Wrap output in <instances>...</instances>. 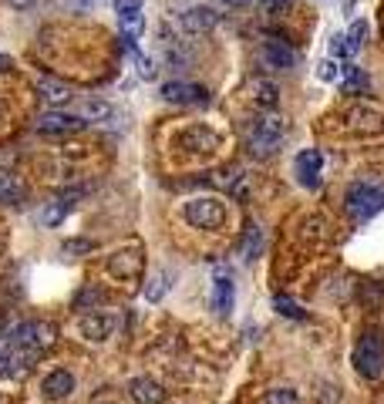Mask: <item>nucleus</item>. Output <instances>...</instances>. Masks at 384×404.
I'll list each match as a JSON object with an SVG mask.
<instances>
[{
	"label": "nucleus",
	"mask_w": 384,
	"mask_h": 404,
	"mask_svg": "<svg viewBox=\"0 0 384 404\" xmlns=\"http://www.w3.org/2000/svg\"><path fill=\"white\" fill-rule=\"evenodd\" d=\"M162 98L169 104H205L209 91L203 84H192V81H165L162 84Z\"/></svg>",
	"instance_id": "1a4fd4ad"
},
{
	"label": "nucleus",
	"mask_w": 384,
	"mask_h": 404,
	"mask_svg": "<svg viewBox=\"0 0 384 404\" xmlns=\"http://www.w3.org/2000/svg\"><path fill=\"white\" fill-rule=\"evenodd\" d=\"M0 374H7V347H0Z\"/></svg>",
	"instance_id": "4c0bfd02"
},
{
	"label": "nucleus",
	"mask_w": 384,
	"mask_h": 404,
	"mask_svg": "<svg viewBox=\"0 0 384 404\" xmlns=\"http://www.w3.org/2000/svg\"><path fill=\"white\" fill-rule=\"evenodd\" d=\"M354 364L367 380H378L384 374V337L378 330L360 337V344L354 347Z\"/></svg>",
	"instance_id": "20e7f679"
},
{
	"label": "nucleus",
	"mask_w": 384,
	"mask_h": 404,
	"mask_svg": "<svg viewBox=\"0 0 384 404\" xmlns=\"http://www.w3.org/2000/svg\"><path fill=\"white\" fill-rule=\"evenodd\" d=\"M263 3V10H270V14H286V7H290V0H259Z\"/></svg>",
	"instance_id": "f704fd0d"
},
{
	"label": "nucleus",
	"mask_w": 384,
	"mask_h": 404,
	"mask_svg": "<svg viewBox=\"0 0 384 404\" xmlns=\"http://www.w3.org/2000/svg\"><path fill=\"white\" fill-rule=\"evenodd\" d=\"M286 138V122L280 115H259L256 122L246 128V145L253 155H273Z\"/></svg>",
	"instance_id": "f257e3e1"
},
{
	"label": "nucleus",
	"mask_w": 384,
	"mask_h": 404,
	"mask_svg": "<svg viewBox=\"0 0 384 404\" xmlns=\"http://www.w3.org/2000/svg\"><path fill=\"white\" fill-rule=\"evenodd\" d=\"M250 91H253V101L256 104H277V84H270V81H253L250 84Z\"/></svg>",
	"instance_id": "b1692460"
},
{
	"label": "nucleus",
	"mask_w": 384,
	"mask_h": 404,
	"mask_svg": "<svg viewBox=\"0 0 384 404\" xmlns=\"http://www.w3.org/2000/svg\"><path fill=\"white\" fill-rule=\"evenodd\" d=\"M169 279H172V273L169 270H158V273H152V279H149V286H145V300H162L165 293H169Z\"/></svg>",
	"instance_id": "4be33fe9"
},
{
	"label": "nucleus",
	"mask_w": 384,
	"mask_h": 404,
	"mask_svg": "<svg viewBox=\"0 0 384 404\" xmlns=\"http://www.w3.org/2000/svg\"><path fill=\"white\" fill-rule=\"evenodd\" d=\"M7 68H14V61H10L7 54H0V71H7Z\"/></svg>",
	"instance_id": "58836bf2"
},
{
	"label": "nucleus",
	"mask_w": 384,
	"mask_h": 404,
	"mask_svg": "<svg viewBox=\"0 0 384 404\" xmlns=\"http://www.w3.org/2000/svg\"><path fill=\"white\" fill-rule=\"evenodd\" d=\"M263 246V236H259V229L250 226V236H246V246H243V259H256V252Z\"/></svg>",
	"instance_id": "cd10ccee"
},
{
	"label": "nucleus",
	"mask_w": 384,
	"mask_h": 404,
	"mask_svg": "<svg viewBox=\"0 0 384 404\" xmlns=\"http://www.w3.org/2000/svg\"><path fill=\"white\" fill-rule=\"evenodd\" d=\"M128 394L135 404H162L165 401V387L155 378H131L128 380Z\"/></svg>",
	"instance_id": "4468645a"
},
{
	"label": "nucleus",
	"mask_w": 384,
	"mask_h": 404,
	"mask_svg": "<svg viewBox=\"0 0 384 404\" xmlns=\"http://www.w3.org/2000/svg\"><path fill=\"white\" fill-rule=\"evenodd\" d=\"M91 3H102V0H91Z\"/></svg>",
	"instance_id": "79ce46f5"
},
{
	"label": "nucleus",
	"mask_w": 384,
	"mask_h": 404,
	"mask_svg": "<svg viewBox=\"0 0 384 404\" xmlns=\"http://www.w3.org/2000/svg\"><path fill=\"white\" fill-rule=\"evenodd\" d=\"M77 387V380L71 371H64V367H57V371H51L48 378L41 380V394L48 398V401H64L71 391Z\"/></svg>",
	"instance_id": "ddd939ff"
},
{
	"label": "nucleus",
	"mask_w": 384,
	"mask_h": 404,
	"mask_svg": "<svg viewBox=\"0 0 384 404\" xmlns=\"http://www.w3.org/2000/svg\"><path fill=\"white\" fill-rule=\"evenodd\" d=\"M182 216L192 229H219L226 223V205L216 196H196L182 205Z\"/></svg>",
	"instance_id": "7ed1b4c3"
},
{
	"label": "nucleus",
	"mask_w": 384,
	"mask_h": 404,
	"mask_svg": "<svg viewBox=\"0 0 384 404\" xmlns=\"http://www.w3.org/2000/svg\"><path fill=\"white\" fill-rule=\"evenodd\" d=\"M104 300V293L98 286H84L81 293L75 297V310H84V313H91V310H98V303Z\"/></svg>",
	"instance_id": "5701e85b"
},
{
	"label": "nucleus",
	"mask_w": 384,
	"mask_h": 404,
	"mask_svg": "<svg viewBox=\"0 0 384 404\" xmlns=\"http://www.w3.org/2000/svg\"><path fill=\"white\" fill-rule=\"evenodd\" d=\"M266 404H300V394L293 387H273L266 391Z\"/></svg>",
	"instance_id": "393cba45"
},
{
	"label": "nucleus",
	"mask_w": 384,
	"mask_h": 404,
	"mask_svg": "<svg viewBox=\"0 0 384 404\" xmlns=\"http://www.w3.org/2000/svg\"><path fill=\"white\" fill-rule=\"evenodd\" d=\"M347 54H351L347 34H333V37H331V61H333V57H340V61H344Z\"/></svg>",
	"instance_id": "c85d7f7f"
},
{
	"label": "nucleus",
	"mask_w": 384,
	"mask_h": 404,
	"mask_svg": "<svg viewBox=\"0 0 384 404\" xmlns=\"http://www.w3.org/2000/svg\"><path fill=\"white\" fill-rule=\"evenodd\" d=\"M54 340H57V330L48 320H27V324H17L10 330V347H21V351L34 354V357L51 351Z\"/></svg>",
	"instance_id": "f03ea898"
},
{
	"label": "nucleus",
	"mask_w": 384,
	"mask_h": 404,
	"mask_svg": "<svg viewBox=\"0 0 384 404\" xmlns=\"http://www.w3.org/2000/svg\"><path fill=\"white\" fill-rule=\"evenodd\" d=\"M226 3H250V0H226Z\"/></svg>",
	"instance_id": "a19ab883"
},
{
	"label": "nucleus",
	"mask_w": 384,
	"mask_h": 404,
	"mask_svg": "<svg viewBox=\"0 0 384 404\" xmlns=\"http://www.w3.org/2000/svg\"><path fill=\"white\" fill-rule=\"evenodd\" d=\"M104 404H108V401H104Z\"/></svg>",
	"instance_id": "37998d69"
},
{
	"label": "nucleus",
	"mask_w": 384,
	"mask_h": 404,
	"mask_svg": "<svg viewBox=\"0 0 384 404\" xmlns=\"http://www.w3.org/2000/svg\"><path fill=\"white\" fill-rule=\"evenodd\" d=\"M259 61H263V68H270V71H286V68L297 64V50L290 48V44H283V41H266V44L259 48Z\"/></svg>",
	"instance_id": "9b49d317"
},
{
	"label": "nucleus",
	"mask_w": 384,
	"mask_h": 404,
	"mask_svg": "<svg viewBox=\"0 0 384 404\" xmlns=\"http://www.w3.org/2000/svg\"><path fill=\"white\" fill-rule=\"evenodd\" d=\"M142 3H145V0H115V14H118V17L142 14Z\"/></svg>",
	"instance_id": "c756f323"
},
{
	"label": "nucleus",
	"mask_w": 384,
	"mask_h": 404,
	"mask_svg": "<svg viewBox=\"0 0 384 404\" xmlns=\"http://www.w3.org/2000/svg\"><path fill=\"white\" fill-rule=\"evenodd\" d=\"M216 21H219V14H216L212 7H205V3H192L189 10L179 14L182 30H189V34H205V30L216 27Z\"/></svg>",
	"instance_id": "f8f14e48"
},
{
	"label": "nucleus",
	"mask_w": 384,
	"mask_h": 404,
	"mask_svg": "<svg viewBox=\"0 0 384 404\" xmlns=\"http://www.w3.org/2000/svg\"><path fill=\"white\" fill-rule=\"evenodd\" d=\"M320 77H324V81H340V68H337V61H324V64H320Z\"/></svg>",
	"instance_id": "72a5a7b5"
},
{
	"label": "nucleus",
	"mask_w": 384,
	"mask_h": 404,
	"mask_svg": "<svg viewBox=\"0 0 384 404\" xmlns=\"http://www.w3.org/2000/svg\"><path fill=\"white\" fill-rule=\"evenodd\" d=\"M115 327H118V320L108 313V310H91V313H81V324H77V330H81V337L84 340H108L111 333H115Z\"/></svg>",
	"instance_id": "0eeeda50"
},
{
	"label": "nucleus",
	"mask_w": 384,
	"mask_h": 404,
	"mask_svg": "<svg viewBox=\"0 0 384 404\" xmlns=\"http://www.w3.org/2000/svg\"><path fill=\"white\" fill-rule=\"evenodd\" d=\"M320 169H324L320 149H304L297 155V176H300L304 185H317V182H320Z\"/></svg>",
	"instance_id": "f3484780"
},
{
	"label": "nucleus",
	"mask_w": 384,
	"mask_h": 404,
	"mask_svg": "<svg viewBox=\"0 0 384 404\" xmlns=\"http://www.w3.org/2000/svg\"><path fill=\"white\" fill-rule=\"evenodd\" d=\"M37 95L44 98V104H51V108H61L64 101L75 98V91H71V84H64V81H57V77H37Z\"/></svg>",
	"instance_id": "dca6fc26"
},
{
	"label": "nucleus",
	"mask_w": 384,
	"mask_h": 404,
	"mask_svg": "<svg viewBox=\"0 0 384 404\" xmlns=\"http://www.w3.org/2000/svg\"><path fill=\"white\" fill-rule=\"evenodd\" d=\"M273 306H277V313H283V317H293V320H304V310H300L297 303L290 300V297H273Z\"/></svg>",
	"instance_id": "a878e982"
},
{
	"label": "nucleus",
	"mask_w": 384,
	"mask_h": 404,
	"mask_svg": "<svg viewBox=\"0 0 384 404\" xmlns=\"http://www.w3.org/2000/svg\"><path fill=\"white\" fill-rule=\"evenodd\" d=\"M179 149L185 152H212V149H219V131L216 128H209V125H189V128H182L179 131Z\"/></svg>",
	"instance_id": "6e6552de"
},
{
	"label": "nucleus",
	"mask_w": 384,
	"mask_h": 404,
	"mask_svg": "<svg viewBox=\"0 0 384 404\" xmlns=\"http://www.w3.org/2000/svg\"><path fill=\"white\" fill-rule=\"evenodd\" d=\"M232 297H236V290H232V279L226 273H219V277L212 279V293H209V303H212V310L219 313V317H226L232 310Z\"/></svg>",
	"instance_id": "a211bd4d"
},
{
	"label": "nucleus",
	"mask_w": 384,
	"mask_h": 404,
	"mask_svg": "<svg viewBox=\"0 0 384 404\" xmlns=\"http://www.w3.org/2000/svg\"><path fill=\"white\" fill-rule=\"evenodd\" d=\"M0 404H10V398H7V394H3V391H0Z\"/></svg>",
	"instance_id": "ea45409f"
},
{
	"label": "nucleus",
	"mask_w": 384,
	"mask_h": 404,
	"mask_svg": "<svg viewBox=\"0 0 384 404\" xmlns=\"http://www.w3.org/2000/svg\"><path fill=\"white\" fill-rule=\"evenodd\" d=\"M10 7H17V10H27V7H34V0H7Z\"/></svg>",
	"instance_id": "e433bc0d"
},
{
	"label": "nucleus",
	"mask_w": 384,
	"mask_h": 404,
	"mask_svg": "<svg viewBox=\"0 0 384 404\" xmlns=\"http://www.w3.org/2000/svg\"><path fill=\"white\" fill-rule=\"evenodd\" d=\"M64 3H71V7H77V10H91V7H95L91 0H64Z\"/></svg>",
	"instance_id": "c9c22d12"
},
{
	"label": "nucleus",
	"mask_w": 384,
	"mask_h": 404,
	"mask_svg": "<svg viewBox=\"0 0 384 404\" xmlns=\"http://www.w3.org/2000/svg\"><path fill=\"white\" fill-rule=\"evenodd\" d=\"M138 75L145 77V81H152L158 75V64H155L152 57H138Z\"/></svg>",
	"instance_id": "2f4dec72"
},
{
	"label": "nucleus",
	"mask_w": 384,
	"mask_h": 404,
	"mask_svg": "<svg viewBox=\"0 0 384 404\" xmlns=\"http://www.w3.org/2000/svg\"><path fill=\"white\" fill-rule=\"evenodd\" d=\"M364 37H367V21H354V24H351V30H347V44H351V54H354V50H360Z\"/></svg>",
	"instance_id": "bb28decb"
},
{
	"label": "nucleus",
	"mask_w": 384,
	"mask_h": 404,
	"mask_svg": "<svg viewBox=\"0 0 384 404\" xmlns=\"http://www.w3.org/2000/svg\"><path fill=\"white\" fill-rule=\"evenodd\" d=\"M347 125L354 131H381L384 128V111L371 108V104H354L347 111Z\"/></svg>",
	"instance_id": "2eb2a0df"
},
{
	"label": "nucleus",
	"mask_w": 384,
	"mask_h": 404,
	"mask_svg": "<svg viewBox=\"0 0 384 404\" xmlns=\"http://www.w3.org/2000/svg\"><path fill=\"white\" fill-rule=\"evenodd\" d=\"M24 202V185L14 176H0V205H17Z\"/></svg>",
	"instance_id": "aec40b11"
},
{
	"label": "nucleus",
	"mask_w": 384,
	"mask_h": 404,
	"mask_svg": "<svg viewBox=\"0 0 384 404\" xmlns=\"http://www.w3.org/2000/svg\"><path fill=\"white\" fill-rule=\"evenodd\" d=\"M364 88H367V75L360 71L358 64H347V68H344V77H340V91H344V95H358Z\"/></svg>",
	"instance_id": "6ab92c4d"
},
{
	"label": "nucleus",
	"mask_w": 384,
	"mask_h": 404,
	"mask_svg": "<svg viewBox=\"0 0 384 404\" xmlns=\"http://www.w3.org/2000/svg\"><path fill=\"white\" fill-rule=\"evenodd\" d=\"M84 128V118L81 115H68V111H44L37 118V131L44 135H71V131H81Z\"/></svg>",
	"instance_id": "9d476101"
},
{
	"label": "nucleus",
	"mask_w": 384,
	"mask_h": 404,
	"mask_svg": "<svg viewBox=\"0 0 384 404\" xmlns=\"http://www.w3.org/2000/svg\"><path fill=\"white\" fill-rule=\"evenodd\" d=\"M384 209V192L378 185H367V182H358L347 189V212L358 219V223H367L371 216H378Z\"/></svg>",
	"instance_id": "39448f33"
},
{
	"label": "nucleus",
	"mask_w": 384,
	"mask_h": 404,
	"mask_svg": "<svg viewBox=\"0 0 384 404\" xmlns=\"http://www.w3.org/2000/svg\"><path fill=\"white\" fill-rule=\"evenodd\" d=\"M81 118L84 122H104V118H111V104L98 98H84L81 101Z\"/></svg>",
	"instance_id": "412c9836"
},
{
	"label": "nucleus",
	"mask_w": 384,
	"mask_h": 404,
	"mask_svg": "<svg viewBox=\"0 0 384 404\" xmlns=\"http://www.w3.org/2000/svg\"><path fill=\"white\" fill-rule=\"evenodd\" d=\"M145 266V256H142V246H122L108 256V273L115 279H131L142 273Z\"/></svg>",
	"instance_id": "423d86ee"
},
{
	"label": "nucleus",
	"mask_w": 384,
	"mask_h": 404,
	"mask_svg": "<svg viewBox=\"0 0 384 404\" xmlns=\"http://www.w3.org/2000/svg\"><path fill=\"white\" fill-rule=\"evenodd\" d=\"M64 209H68L64 202H57V205H51V209L44 212V223H48V226H57V223H61V216H64Z\"/></svg>",
	"instance_id": "473e14b6"
},
{
	"label": "nucleus",
	"mask_w": 384,
	"mask_h": 404,
	"mask_svg": "<svg viewBox=\"0 0 384 404\" xmlns=\"http://www.w3.org/2000/svg\"><path fill=\"white\" fill-rule=\"evenodd\" d=\"M91 250H95L91 239H68L64 243V252H71V256H81V252H91Z\"/></svg>",
	"instance_id": "7c9ffc66"
}]
</instances>
